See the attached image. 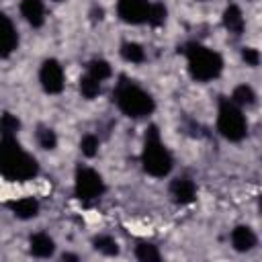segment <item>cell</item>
Wrapping results in <instances>:
<instances>
[{
  "instance_id": "28",
  "label": "cell",
  "mask_w": 262,
  "mask_h": 262,
  "mask_svg": "<svg viewBox=\"0 0 262 262\" xmlns=\"http://www.w3.org/2000/svg\"><path fill=\"white\" fill-rule=\"evenodd\" d=\"M63 260H78V256H74V254H63Z\"/></svg>"
},
{
  "instance_id": "19",
  "label": "cell",
  "mask_w": 262,
  "mask_h": 262,
  "mask_svg": "<svg viewBox=\"0 0 262 262\" xmlns=\"http://www.w3.org/2000/svg\"><path fill=\"white\" fill-rule=\"evenodd\" d=\"M111 66H108V61H104V59H92L90 63H88V74L92 76V78H96L98 82H102V80H106L108 76H111Z\"/></svg>"
},
{
  "instance_id": "7",
  "label": "cell",
  "mask_w": 262,
  "mask_h": 262,
  "mask_svg": "<svg viewBox=\"0 0 262 262\" xmlns=\"http://www.w3.org/2000/svg\"><path fill=\"white\" fill-rule=\"evenodd\" d=\"M39 80L45 92L49 94H59L63 90V70L55 59H45L39 72Z\"/></svg>"
},
{
  "instance_id": "24",
  "label": "cell",
  "mask_w": 262,
  "mask_h": 262,
  "mask_svg": "<svg viewBox=\"0 0 262 262\" xmlns=\"http://www.w3.org/2000/svg\"><path fill=\"white\" fill-rule=\"evenodd\" d=\"M135 256L141 262H158L160 260V252L151 244H139L137 250H135Z\"/></svg>"
},
{
  "instance_id": "1",
  "label": "cell",
  "mask_w": 262,
  "mask_h": 262,
  "mask_svg": "<svg viewBox=\"0 0 262 262\" xmlns=\"http://www.w3.org/2000/svg\"><path fill=\"white\" fill-rule=\"evenodd\" d=\"M39 166L14 137H2L0 141V174L8 180H31L37 176Z\"/></svg>"
},
{
  "instance_id": "27",
  "label": "cell",
  "mask_w": 262,
  "mask_h": 262,
  "mask_svg": "<svg viewBox=\"0 0 262 262\" xmlns=\"http://www.w3.org/2000/svg\"><path fill=\"white\" fill-rule=\"evenodd\" d=\"M90 14H92V20H100V18H102V8H98V6H94Z\"/></svg>"
},
{
  "instance_id": "14",
  "label": "cell",
  "mask_w": 262,
  "mask_h": 262,
  "mask_svg": "<svg viewBox=\"0 0 262 262\" xmlns=\"http://www.w3.org/2000/svg\"><path fill=\"white\" fill-rule=\"evenodd\" d=\"M55 250V244L53 239L47 235V233H35L31 237V254L37 256V258H49Z\"/></svg>"
},
{
  "instance_id": "18",
  "label": "cell",
  "mask_w": 262,
  "mask_h": 262,
  "mask_svg": "<svg viewBox=\"0 0 262 262\" xmlns=\"http://www.w3.org/2000/svg\"><path fill=\"white\" fill-rule=\"evenodd\" d=\"M254 100H256V94H254V90L250 88V86H246V84H242V86H237L235 90H233V94H231V102L233 104H237V106H250V104H254Z\"/></svg>"
},
{
  "instance_id": "6",
  "label": "cell",
  "mask_w": 262,
  "mask_h": 262,
  "mask_svg": "<svg viewBox=\"0 0 262 262\" xmlns=\"http://www.w3.org/2000/svg\"><path fill=\"white\" fill-rule=\"evenodd\" d=\"M104 190V182L100 174L92 168H80L76 172V196L80 201H92L100 196Z\"/></svg>"
},
{
  "instance_id": "10",
  "label": "cell",
  "mask_w": 262,
  "mask_h": 262,
  "mask_svg": "<svg viewBox=\"0 0 262 262\" xmlns=\"http://www.w3.org/2000/svg\"><path fill=\"white\" fill-rule=\"evenodd\" d=\"M170 194H172V199H174L178 205H188V203L194 201L196 186H194V182H192L190 178L180 176V178L172 180V184H170Z\"/></svg>"
},
{
  "instance_id": "29",
  "label": "cell",
  "mask_w": 262,
  "mask_h": 262,
  "mask_svg": "<svg viewBox=\"0 0 262 262\" xmlns=\"http://www.w3.org/2000/svg\"><path fill=\"white\" fill-rule=\"evenodd\" d=\"M53 2H61V0H53Z\"/></svg>"
},
{
  "instance_id": "11",
  "label": "cell",
  "mask_w": 262,
  "mask_h": 262,
  "mask_svg": "<svg viewBox=\"0 0 262 262\" xmlns=\"http://www.w3.org/2000/svg\"><path fill=\"white\" fill-rule=\"evenodd\" d=\"M231 244L237 252H250L254 246H256V235L250 227L246 225H237L233 231H231Z\"/></svg>"
},
{
  "instance_id": "22",
  "label": "cell",
  "mask_w": 262,
  "mask_h": 262,
  "mask_svg": "<svg viewBox=\"0 0 262 262\" xmlns=\"http://www.w3.org/2000/svg\"><path fill=\"white\" fill-rule=\"evenodd\" d=\"M94 248L106 256H117L119 254V244L111 237V235H98L94 239Z\"/></svg>"
},
{
  "instance_id": "21",
  "label": "cell",
  "mask_w": 262,
  "mask_h": 262,
  "mask_svg": "<svg viewBox=\"0 0 262 262\" xmlns=\"http://www.w3.org/2000/svg\"><path fill=\"white\" fill-rule=\"evenodd\" d=\"M80 92L84 98H94L100 92V82L96 78H92L90 74H86L80 78Z\"/></svg>"
},
{
  "instance_id": "13",
  "label": "cell",
  "mask_w": 262,
  "mask_h": 262,
  "mask_svg": "<svg viewBox=\"0 0 262 262\" xmlns=\"http://www.w3.org/2000/svg\"><path fill=\"white\" fill-rule=\"evenodd\" d=\"M223 25H225V29L229 31V33H233V35H239V33H244V16H242V10H239V6H235V4H229L227 8H225V12H223Z\"/></svg>"
},
{
  "instance_id": "4",
  "label": "cell",
  "mask_w": 262,
  "mask_h": 262,
  "mask_svg": "<svg viewBox=\"0 0 262 262\" xmlns=\"http://www.w3.org/2000/svg\"><path fill=\"white\" fill-rule=\"evenodd\" d=\"M141 164H143V170L156 178H162L172 170V156L166 149V145L160 141V131L156 125H151L145 133Z\"/></svg>"
},
{
  "instance_id": "16",
  "label": "cell",
  "mask_w": 262,
  "mask_h": 262,
  "mask_svg": "<svg viewBox=\"0 0 262 262\" xmlns=\"http://www.w3.org/2000/svg\"><path fill=\"white\" fill-rule=\"evenodd\" d=\"M166 6L162 2H154L147 6V14H145V20L149 27H162L166 23Z\"/></svg>"
},
{
  "instance_id": "20",
  "label": "cell",
  "mask_w": 262,
  "mask_h": 262,
  "mask_svg": "<svg viewBox=\"0 0 262 262\" xmlns=\"http://www.w3.org/2000/svg\"><path fill=\"white\" fill-rule=\"evenodd\" d=\"M18 127H20V121L14 115L4 113L0 117V135L2 137H14V133L18 131Z\"/></svg>"
},
{
  "instance_id": "25",
  "label": "cell",
  "mask_w": 262,
  "mask_h": 262,
  "mask_svg": "<svg viewBox=\"0 0 262 262\" xmlns=\"http://www.w3.org/2000/svg\"><path fill=\"white\" fill-rule=\"evenodd\" d=\"M80 149H82V154L88 156V158L96 156V151H98V139H96L94 135H84V137H82V143H80Z\"/></svg>"
},
{
  "instance_id": "23",
  "label": "cell",
  "mask_w": 262,
  "mask_h": 262,
  "mask_svg": "<svg viewBox=\"0 0 262 262\" xmlns=\"http://www.w3.org/2000/svg\"><path fill=\"white\" fill-rule=\"evenodd\" d=\"M37 141H39V145L43 149H53L57 145V135L49 127H39L37 129Z\"/></svg>"
},
{
  "instance_id": "26",
  "label": "cell",
  "mask_w": 262,
  "mask_h": 262,
  "mask_svg": "<svg viewBox=\"0 0 262 262\" xmlns=\"http://www.w3.org/2000/svg\"><path fill=\"white\" fill-rule=\"evenodd\" d=\"M242 57H244V61L248 63V66H258V61H260V55H258V51L254 49V47H244V51H242Z\"/></svg>"
},
{
  "instance_id": "9",
  "label": "cell",
  "mask_w": 262,
  "mask_h": 262,
  "mask_svg": "<svg viewBox=\"0 0 262 262\" xmlns=\"http://www.w3.org/2000/svg\"><path fill=\"white\" fill-rule=\"evenodd\" d=\"M18 37L14 31V25L6 14L0 12V57H8L16 49Z\"/></svg>"
},
{
  "instance_id": "15",
  "label": "cell",
  "mask_w": 262,
  "mask_h": 262,
  "mask_svg": "<svg viewBox=\"0 0 262 262\" xmlns=\"http://www.w3.org/2000/svg\"><path fill=\"white\" fill-rule=\"evenodd\" d=\"M8 207L20 219H31L39 213V203L35 199H18V201H12Z\"/></svg>"
},
{
  "instance_id": "8",
  "label": "cell",
  "mask_w": 262,
  "mask_h": 262,
  "mask_svg": "<svg viewBox=\"0 0 262 262\" xmlns=\"http://www.w3.org/2000/svg\"><path fill=\"white\" fill-rule=\"evenodd\" d=\"M147 0H119L117 4V12L125 23L131 25H139L145 20L147 14Z\"/></svg>"
},
{
  "instance_id": "3",
  "label": "cell",
  "mask_w": 262,
  "mask_h": 262,
  "mask_svg": "<svg viewBox=\"0 0 262 262\" xmlns=\"http://www.w3.org/2000/svg\"><path fill=\"white\" fill-rule=\"evenodd\" d=\"M186 59H188V72L194 80L199 82H209L217 78L223 70V59L217 51L207 49L199 43H190L186 49Z\"/></svg>"
},
{
  "instance_id": "17",
  "label": "cell",
  "mask_w": 262,
  "mask_h": 262,
  "mask_svg": "<svg viewBox=\"0 0 262 262\" xmlns=\"http://www.w3.org/2000/svg\"><path fill=\"white\" fill-rule=\"evenodd\" d=\"M121 55L125 61H131V63H141L145 59V51L141 45L137 43H123L121 47Z\"/></svg>"
},
{
  "instance_id": "5",
  "label": "cell",
  "mask_w": 262,
  "mask_h": 262,
  "mask_svg": "<svg viewBox=\"0 0 262 262\" xmlns=\"http://www.w3.org/2000/svg\"><path fill=\"white\" fill-rule=\"evenodd\" d=\"M217 129L219 133L229 141H239L246 137V119L237 104H233L229 98L219 100V117H217Z\"/></svg>"
},
{
  "instance_id": "2",
  "label": "cell",
  "mask_w": 262,
  "mask_h": 262,
  "mask_svg": "<svg viewBox=\"0 0 262 262\" xmlns=\"http://www.w3.org/2000/svg\"><path fill=\"white\" fill-rule=\"evenodd\" d=\"M115 102L121 108V113H125L127 117H133V119L151 115L156 108L154 98L145 90H141L137 84L127 82V80L119 82V86L115 90Z\"/></svg>"
},
{
  "instance_id": "12",
  "label": "cell",
  "mask_w": 262,
  "mask_h": 262,
  "mask_svg": "<svg viewBox=\"0 0 262 262\" xmlns=\"http://www.w3.org/2000/svg\"><path fill=\"white\" fill-rule=\"evenodd\" d=\"M20 12H23V16H25V20L29 25H33V27H41L43 25L45 10H43V2L41 0H23L20 2Z\"/></svg>"
}]
</instances>
